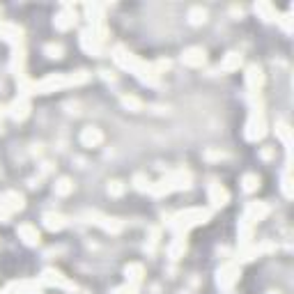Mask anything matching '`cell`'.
<instances>
[{
    "mask_svg": "<svg viewBox=\"0 0 294 294\" xmlns=\"http://www.w3.org/2000/svg\"><path fill=\"white\" fill-rule=\"evenodd\" d=\"M209 214L205 212V209H186V212L177 214L173 221V228L177 230H186L191 228V225H198V223H205V218H207Z\"/></svg>",
    "mask_w": 294,
    "mask_h": 294,
    "instance_id": "obj_1",
    "label": "cell"
},
{
    "mask_svg": "<svg viewBox=\"0 0 294 294\" xmlns=\"http://www.w3.org/2000/svg\"><path fill=\"white\" fill-rule=\"evenodd\" d=\"M0 209H5L7 214L23 209V196L21 193H17V191H7L5 196L0 198Z\"/></svg>",
    "mask_w": 294,
    "mask_h": 294,
    "instance_id": "obj_2",
    "label": "cell"
},
{
    "mask_svg": "<svg viewBox=\"0 0 294 294\" xmlns=\"http://www.w3.org/2000/svg\"><path fill=\"white\" fill-rule=\"evenodd\" d=\"M21 35L23 30L14 23H0V39H5V42L14 44V46H21Z\"/></svg>",
    "mask_w": 294,
    "mask_h": 294,
    "instance_id": "obj_3",
    "label": "cell"
},
{
    "mask_svg": "<svg viewBox=\"0 0 294 294\" xmlns=\"http://www.w3.org/2000/svg\"><path fill=\"white\" fill-rule=\"evenodd\" d=\"M28 110H30V101H28V94H21V97L10 106V115L14 120H26Z\"/></svg>",
    "mask_w": 294,
    "mask_h": 294,
    "instance_id": "obj_4",
    "label": "cell"
},
{
    "mask_svg": "<svg viewBox=\"0 0 294 294\" xmlns=\"http://www.w3.org/2000/svg\"><path fill=\"white\" fill-rule=\"evenodd\" d=\"M101 140H104V133L97 129V126H85L81 133V142L85 147H97L101 145Z\"/></svg>",
    "mask_w": 294,
    "mask_h": 294,
    "instance_id": "obj_5",
    "label": "cell"
},
{
    "mask_svg": "<svg viewBox=\"0 0 294 294\" xmlns=\"http://www.w3.org/2000/svg\"><path fill=\"white\" fill-rule=\"evenodd\" d=\"M182 60H184V65H189V67H202L205 65V51H202L200 46L186 49L184 55H182Z\"/></svg>",
    "mask_w": 294,
    "mask_h": 294,
    "instance_id": "obj_6",
    "label": "cell"
},
{
    "mask_svg": "<svg viewBox=\"0 0 294 294\" xmlns=\"http://www.w3.org/2000/svg\"><path fill=\"white\" fill-rule=\"evenodd\" d=\"M234 278H237V267H234V264H225V267L218 271V285L223 289H230L234 283Z\"/></svg>",
    "mask_w": 294,
    "mask_h": 294,
    "instance_id": "obj_7",
    "label": "cell"
},
{
    "mask_svg": "<svg viewBox=\"0 0 294 294\" xmlns=\"http://www.w3.org/2000/svg\"><path fill=\"white\" fill-rule=\"evenodd\" d=\"M44 283H49V285H55V287H62V289H76L71 283H67L65 278H62V273L53 271V269H46L44 271Z\"/></svg>",
    "mask_w": 294,
    "mask_h": 294,
    "instance_id": "obj_8",
    "label": "cell"
},
{
    "mask_svg": "<svg viewBox=\"0 0 294 294\" xmlns=\"http://www.w3.org/2000/svg\"><path fill=\"white\" fill-rule=\"evenodd\" d=\"M209 200H212L214 207H223L225 202H228V191L221 184H212L209 186Z\"/></svg>",
    "mask_w": 294,
    "mask_h": 294,
    "instance_id": "obj_9",
    "label": "cell"
},
{
    "mask_svg": "<svg viewBox=\"0 0 294 294\" xmlns=\"http://www.w3.org/2000/svg\"><path fill=\"white\" fill-rule=\"evenodd\" d=\"M74 21H76V14H74V10H62L58 17H55V28H60V30H69L71 26H74Z\"/></svg>",
    "mask_w": 294,
    "mask_h": 294,
    "instance_id": "obj_10",
    "label": "cell"
},
{
    "mask_svg": "<svg viewBox=\"0 0 294 294\" xmlns=\"http://www.w3.org/2000/svg\"><path fill=\"white\" fill-rule=\"evenodd\" d=\"M19 237H21V239L26 241L28 246L39 244V232H37V228H33V225H28V223L19 228Z\"/></svg>",
    "mask_w": 294,
    "mask_h": 294,
    "instance_id": "obj_11",
    "label": "cell"
},
{
    "mask_svg": "<svg viewBox=\"0 0 294 294\" xmlns=\"http://www.w3.org/2000/svg\"><path fill=\"white\" fill-rule=\"evenodd\" d=\"M124 273H126V283H131V285H138L142 280V264H136V262H133V264H129V267L124 269Z\"/></svg>",
    "mask_w": 294,
    "mask_h": 294,
    "instance_id": "obj_12",
    "label": "cell"
},
{
    "mask_svg": "<svg viewBox=\"0 0 294 294\" xmlns=\"http://www.w3.org/2000/svg\"><path fill=\"white\" fill-rule=\"evenodd\" d=\"M246 81H248V87H251L253 92H257V87L262 85V71L260 67H248V74H246Z\"/></svg>",
    "mask_w": 294,
    "mask_h": 294,
    "instance_id": "obj_13",
    "label": "cell"
},
{
    "mask_svg": "<svg viewBox=\"0 0 294 294\" xmlns=\"http://www.w3.org/2000/svg\"><path fill=\"white\" fill-rule=\"evenodd\" d=\"M44 223H46L49 230H62L67 225V218L60 216V214H46V216H44Z\"/></svg>",
    "mask_w": 294,
    "mask_h": 294,
    "instance_id": "obj_14",
    "label": "cell"
},
{
    "mask_svg": "<svg viewBox=\"0 0 294 294\" xmlns=\"http://www.w3.org/2000/svg\"><path fill=\"white\" fill-rule=\"evenodd\" d=\"M239 65H241V55L239 53H228V55H225V60L221 62V69H223V71H232V69H237Z\"/></svg>",
    "mask_w": 294,
    "mask_h": 294,
    "instance_id": "obj_15",
    "label": "cell"
},
{
    "mask_svg": "<svg viewBox=\"0 0 294 294\" xmlns=\"http://www.w3.org/2000/svg\"><path fill=\"white\" fill-rule=\"evenodd\" d=\"M71 191H74V184H71L69 177H60V180L55 182V193L58 196H69Z\"/></svg>",
    "mask_w": 294,
    "mask_h": 294,
    "instance_id": "obj_16",
    "label": "cell"
},
{
    "mask_svg": "<svg viewBox=\"0 0 294 294\" xmlns=\"http://www.w3.org/2000/svg\"><path fill=\"white\" fill-rule=\"evenodd\" d=\"M189 21L193 23V26H200V23L207 21V12L202 10V7H193V10L189 12Z\"/></svg>",
    "mask_w": 294,
    "mask_h": 294,
    "instance_id": "obj_17",
    "label": "cell"
},
{
    "mask_svg": "<svg viewBox=\"0 0 294 294\" xmlns=\"http://www.w3.org/2000/svg\"><path fill=\"white\" fill-rule=\"evenodd\" d=\"M255 12L264 14V19H267V21H271V19L276 17V12H273V7H271V5H267V3H257V5H255Z\"/></svg>",
    "mask_w": 294,
    "mask_h": 294,
    "instance_id": "obj_18",
    "label": "cell"
},
{
    "mask_svg": "<svg viewBox=\"0 0 294 294\" xmlns=\"http://www.w3.org/2000/svg\"><path fill=\"white\" fill-rule=\"evenodd\" d=\"M122 104H124V108H129V110H140L142 108L140 99H136V97H122Z\"/></svg>",
    "mask_w": 294,
    "mask_h": 294,
    "instance_id": "obj_19",
    "label": "cell"
},
{
    "mask_svg": "<svg viewBox=\"0 0 294 294\" xmlns=\"http://www.w3.org/2000/svg\"><path fill=\"white\" fill-rule=\"evenodd\" d=\"M257 184H260V180H257V175H246L244 177V191H255L257 189Z\"/></svg>",
    "mask_w": 294,
    "mask_h": 294,
    "instance_id": "obj_20",
    "label": "cell"
},
{
    "mask_svg": "<svg viewBox=\"0 0 294 294\" xmlns=\"http://www.w3.org/2000/svg\"><path fill=\"white\" fill-rule=\"evenodd\" d=\"M138 191H150V180H147L145 175H136V180H133Z\"/></svg>",
    "mask_w": 294,
    "mask_h": 294,
    "instance_id": "obj_21",
    "label": "cell"
},
{
    "mask_svg": "<svg viewBox=\"0 0 294 294\" xmlns=\"http://www.w3.org/2000/svg\"><path fill=\"white\" fill-rule=\"evenodd\" d=\"M44 51L49 53V58H60V55H62V46H60V44H49Z\"/></svg>",
    "mask_w": 294,
    "mask_h": 294,
    "instance_id": "obj_22",
    "label": "cell"
},
{
    "mask_svg": "<svg viewBox=\"0 0 294 294\" xmlns=\"http://www.w3.org/2000/svg\"><path fill=\"white\" fill-rule=\"evenodd\" d=\"M108 193L110 196H122V193H124V184H122V182H113V184L108 186Z\"/></svg>",
    "mask_w": 294,
    "mask_h": 294,
    "instance_id": "obj_23",
    "label": "cell"
},
{
    "mask_svg": "<svg viewBox=\"0 0 294 294\" xmlns=\"http://www.w3.org/2000/svg\"><path fill=\"white\" fill-rule=\"evenodd\" d=\"M136 287H138V285H131V283H126L124 287L115 289V294H136Z\"/></svg>",
    "mask_w": 294,
    "mask_h": 294,
    "instance_id": "obj_24",
    "label": "cell"
}]
</instances>
